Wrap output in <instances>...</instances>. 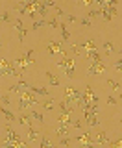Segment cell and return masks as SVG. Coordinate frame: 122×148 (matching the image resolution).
Masks as SVG:
<instances>
[{
	"label": "cell",
	"mask_w": 122,
	"mask_h": 148,
	"mask_svg": "<svg viewBox=\"0 0 122 148\" xmlns=\"http://www.w3.org/2000/svg\"><path fill=\"white\" fill-rule=\"evenodd\" d=\"M80 98H82V91H80V89H76V87H72V85L65 87V102H67V104L78 102Z\"/></svg>",
	"instance_id": "cell-1"
},
{
	"label": "cell",
	"mask_w": 122,
	"mask_h": 148,
	"mask_svg": "<svg viewBox=\"0 0 122 148\" xmlns=\"http://www.w3.org/2000/svg\"><path fill=\"white\" fill-rule=\"evenodd\" d=\"M74 67H76V59L74 58H65V65H63V71H65V74H67V78H70L72 80L76 74H74Z\"/></svg>",
	"instance_id": "cell-2"
},
{
	"label": "cell",
	"mask_w": 122,
	"mask_h": 148,
	"mask_svg": "<svg viewBox=\"0 0 122 148\" xmlns=\"http://www.w3.org/2000/svg\"><path fill=\"white\" fill-rule=\"evenodd\" d=\"M106 63H102V61H93L91 63V67H89V71H87V74L89 76H95V74H102L106 71Z\"/></svg>",
	"instance_id": "cell-3"
},
{
	"label": "cell",
	"mask_w": 122,
	"mask_h": 148,
	"mask_svg": "<svg viewBox=\"0 0 122 148\" xmlns=\"http://www.w3.org/2000/svg\"><path fill=\"white\" fill-rule=\"evenodd\" d=\"M76 145H82V146H93L95 145V139H91V133H82L80 137L74 139Z\"/></svg>",
	"instance_id": "cell-4"
},
{
	"label": "cell",
	"mask_w": 122,
	"mask_h": 148,
	"mask_svg": "<svg viewBox=\"0 0 122 148\" xmlns=\"http://www.w3.org/2000/svg\"><path fill=\"white\" fill-rule=\"evenodd\" d=\"M13 26H15V28H17V32H19V41H21V43H24L28 30L24 28V24H22V21H21V18H17V21L13 22Z\"/></svg>",
	"instance_id": "cell-5"
},
{
	"label": "cell",
	"mask_w": 122,
	"mask_h": 148,
	"mask_svg": "<svg viewBox=\"0 0 122 148\" xmlns=\"http://www.w3.org/2000/svg\"><path fill=\"white\" fill-rule=\"evenodd\" d=\"M6 133H8V137H6V141H4V146H8V148H9V146H11V143L19 139V133H17L11 126H8V128H6Z\"/></svg>",
	"instance_id": "cell-6"
},
{
	"label": "cell",
	"mask_w": 122,
	"mask_h": 148,
	"mask_svg": "<svg viewBox=\"0 0 122 148\" xmlns=\"http://www.w3.org/2000/svg\"><path fill=\"white\" fill-rule=\"evenodd\" d=\"M46 50H48V54L50 56H56V54H59L61 50V41H50L48 45H46Z\"/></svg>",
	"instance_id": "cell-7"
},
{
	"label": "cell",
	"mask_w": 122,
	"mask_h": 148,
	"mask_svg": "<svg viewBox=\"0 0 122 148\" xmlns=\"http://www.w3.org/2000/svg\"><path fill=\"white\" fill-rule=\"evenodd\" d=\"M0 115H2V117H6L8 122H15V120H17V117H15V115H13L11 111L6 108V106H0Z\"/></svg>",
	"instance_id": "cell-8"
},
{
	"label": "cell",
	"mask_w": 122,
	"mask_h": 148,
	"mask_svg": "<svg viewBox=\"0 0 122 148\" xmlns=\"http://www.w3.org/2000/svg\"><path fill=\"white\" fill-rule=\"evenodd\" d=\"M17 120H19V124H22V126H32V120H34V117H32V113H22Z\"/></svg>",
	"instance_id": "cell-9"
},
{
	"label": "cell",
	"mask_w": 122,
	"mask_h": 148,
	"mask_svg": "<svg viewBox=\"0 0 122 148\" xmlns=\"http://www.w3.org/2000/svg\"><path fill=\"white\" fill-rule=\"evenodd\" d=\"M34 95H39V96H50V92H48V89L46 87H34V85H30L28 87Z\"/></svg>",
	"instance_id": "cell-10"
},
{
	"label": "cell",
	"mask_w": 122,
	"mask_h": 148,
	"mask_svg": "<svg viewBox=\"0 0 122 148\" xmlns=\"http://www.w3.org/2000/svg\"><path fill=\"white\" fill-rule=\"evenodd\" d=\"M28 139H30V141H37V139H41V132L35 130V128H32V126H28Z\"/></svg>",
	"instance_id": "cell-11"
},
{
	"label": "cell",
	"mask_w": 122,
	"mask_h": 148,
	"mask_svg": "<svg viewBox=\"0 0 122 148\" xmlns=\"http://www.w3.org/2000/svg\"><path fill=\"white\" fill-rule=\"evenodd\" d=\"M107 143H109V137H107L106 132H100L95 139V145H107Z\"/></svg>",
	"instance_id": "cell-12"
},
{
	"label": "cell",
	"mask_w": 122,
	"mask_h": 148,
	"mask_svg": "<svg viewBox=\"0 0 122 148\" xmlns=\"http://www.w3.org/2000/svg\"><path fill=\"white\" fill-rule=\"evenodd\" d=\"M70 115L72 113H65V111H61V115H59V124H67V126H70L72 124V120H70Z\"/></svg>",
	"instance_id": "cell-13"
},
{
	"label": "cell",
	"mask_w": 122,
	"mask_h": 148,
	"mask_svg": "<svg viewBox=\"0 0 122 148\" xmlns=\"http://www.w3.org/2000/svg\"><path fill=\"white\" fill-rule=\"evenodd\" d=\"M8 67H9V61H8V59H0V76H8Z\"/></svg>",
	"instance_id": "cell-14"
},
{
	"label": "cell",
	"mask_w": 122,
	"mask_h": 148,
	"mask_svg": "<svg viewBox=\"0 0 122 148\" xmlns=\"http://www.w3.org/2000/svg\"><path fill=\"white\" fill-rule=\"evenodd\" d=\"M46 80H48V83L50 85H54V87H58L59 85V78L58 76H54L50 71H46Z\"/></svg>",
	"instance_id": "cell-15"
},
{
	"label": "cell",
	"mask_w": 122,
	"mask_h": 148,
	"mask_svg": "<svg viewBox=\"0 0 122 148\" xmlns=\"http://www.w3.org/2000/svg\"><path fill=\"white\" fill-rule=\"evenodd\" d=\"M30 106H32V102L28 100V98H24V96H21V98H19V109H21V111L28 109Z\"/></svg>",
	"instance_id": "cell-16"
},
{
	"label": "cell",
	"mask_w": 122,
	"mask_h": 148,
	"mask_svg": "<svg viewBox=\"0 0 122 148\" xmlns=\"http://www.w3.org/2000/svg\"><path fill=\"white\" fill-rule=\"evenodd\" d=\"M85 58L87 59H93V61H102L100 54H98L96 50H89V52H85Z\"/></svg>",
	"instance_id": "cell-17"
},
{
	"label": "cell",
	"mask_w": 122,
	"mask_h": 148,
	"mask_svg": "<svg viewBox=\"0 0 122 148\" xmlns=\"http://www.w3.org/2000/svg\"><path fill=\"white\" fill-rule=\"evenodd\" d=\"M82 50H85V52H89V50H96V45H95V41H93V39H87L85 43L82 45Z\"/></svg>",
	"instance_id": "cell-18"
},
{
	"label": "cell",
	"mask_w": 122,
	"mask_h": 148,
	"mask_svg": "<svg viewBox=\"0 0 122 148\" xmlns=\"http://www.w3.org/2000/svg\"><path fill=\"white\" fill-rule=\"evenodd\" d=\"M56 133H58V137L69 135V128H67V124H59V126L56 128Z\"/></svg>",
	"instance_id": "cell-19"
},
{
	"label": "cell",
	"mask_w": 122,
	"mask_h": 148,
	"mask_svg": "<svg viewBox=\"0 0 122 148\" xmlns=\"http://www.w3.org/2000/svg\"><path fill=\"white\" fill-rule=\"evenodd\" d=\"M59 32H61V39H63V41H69L70 39V32L67 30V26H65L63 22H61V26H59Z\"/></svg>",
	"instance_id": "cell-20"
},
{
	"label": "cell",
	"mask_w": 122,
	"mask_h": 148,
	"mask_svg": "<svg viewBox=\"0 0 122 148\" xmlns=\"http://www.w3.org/2000/svg\"><path fill=\"white\" fill-rule=\"evenodd\" d=\"M104 52H106V56H111L115 52V46H113L111 41H106V43H104Z\"/></svg>",
	"instance_id": "cell-21"
},
{
	"label": "cell",
	"mask_w": 122,
	"mask_h": 148,
	"mask_svg": "<svg viewBox=\"0 0 122 148\" xmlns=\"http://www.w3.org/2000/svg\"><path fill=\"white\" fill-rule=\"evenodd\" d=\"M74 143V139H70L69 135H63V137H59V145L61 146H70Z\"/></svg>",
	"instance_id": "cell-22"
},
{
	"label": "cell",
	"mask_w": 122,
	"mask_h": 148,
	"mask_svg": "<svg viewBox=\"0 0 122 148\" xmlns=\"http://www.w3.org/2000/svg\"><path fill=\"white\" fill-rule=\"evenodd\" d=\"M50 145H52V143H50V139L46 137V135H41V139H39V146H41V148H48Z\"/></svg>",
	"instance_id": "cell-23"
},
{
	"label": "cell",
	"mask_w": 122,
	"mask_h": 148,
	"mask_svg": "<svg viewBox=\"0 0 122 148\" xmlns=\"http://www.w3.org/2000/svg\"><path fill=\"white\" fill-rule=\"evenodd\" d=\"M46 24V18H41V21H34V24H32V30H39L41 26Z\"/></svg>",
	"instance_id": "cell-24"
},
{
	"label": "cell",
	"mask_w": 122,
	"mask_h": 148,
	"mask_svg": "<svg viewBox=\"0 0 122 148\" xmlns=\"http://www.w3.org/2000/svg\"><path fill=\"white\" fill-rule=\"evenodd\" d=\"M107 85H109V87H113L115 91H120V83L117 82V80H113V78H109V80H107Z\"/></svg>",
	"instance_id": "cell-25"
},
{
	"label": "cell",
	"mask_w": 122,
	"mask_h": 148,
	"mask_svg": "<svg viewBox=\"0 0 122 148\" xmlns=\"http://www.w3.org/2000/svg\"><path fill=\"white\" fill-rule=\"evenodd\" d=\"M48 26L56 28V30H59V22H58V15H54L52 18H48Z\"/></svg>",
	"instance_id": "cell-26"
},
{
	"label": "cell",
	"mask_w": 122,
	"mask_h": 148,
	"mask_svg": "<svg viewBox=\"0 0 122 148\" xmlns=\"http://www.w3.org/2000/svg\"><path fill=\"white\" fill-rule=\"evenodd\" d=\"M32 117H34V119L37 120V122H41V124H43V122H45V119H43V115H41V113H39V111H35V109H32Z\"/></svg>",
	"instance_id": "cell-27"
},
{
	"label": "cell",
	"mask_w": 122,
	"mask_h": 148,
	"mask_svg": "<svg viewBox=\"0 0 122 148\" xmlns=\"http://www.w3.org/2000/svg\"><path fill=\"white\" fill-rule=\"evenodd\" d=\"M41 106H43V108H45L46 111H52V109H54V102L50 100V98L46 100V102H43V104H41Z\"/></svg>",
	"instance_id": "cell-28"
},
{
	"label": "cell",
	"mask_w": 122,
	"mask_h": 148,
	"mask_svg": "<svg viewBox=\"0 0 122 148\" xmlns=\"http://www.w3.org/2000/svg\"><path fill=\"white\" fill-rule=\"evenodd\" d=\"M70 50H72V54H82V45H76V43H74V45H70Z\"/></svg>",
	"instance_id": "cell-29"
},
{
	"label": "cell",
	"mask_w": 122,
	"mask_h": 148,
	"mask_svg": "<svg viewBox=\"0 0 122 148\" xmlns=\"http://www.w3.org/2000/svg\"><path fill=\"white\" fill-rule=\"evenodd\" d=\"M9 92H15V95H21V92H22V89L17 85V83H13V85H9Z\"/></svg>",
	"instance_id": "cell-30"
},
{
	"label": "cell",
	"mask_w": 122,
	"mask_h": 148,
	"mask_svg": "<svg viewBox=\"0 0 122 148\" xmlns=\"http://www.w3.org/2000/svg\"><path fill=\"white\" fill-rule=\"evenodd\" d=\"M76 2H78V6H89V8H91L95 0H76Z\"/></svg>",
	"instance_id": "cell-31"
},
{
	"label": "cell",
	"mask_w": 122,
	"mask_h": 148,
	"mask_svg": "<svg viewBox=\"0 0 122 148\" xmlns=\"http://www.w3.org/2000/svg\"><path fill=\"white\" fill-rule=\"evenodd\" d=\"M17 85H19V87H21V89H28V87H30V85H28V82H24V80H22V76H21V78H19V82H17Z\"/></svg>",
	"instance_id": "cell-32"
},
{
	"label": "cell",
	"mask_w": 122,
	"mask_h": 148,
	"mask_svg": "<svg viewBox=\"0 0 122 148\" xmlns=\"http://www.w3.org/2000/svg\"><path fill=\"white\" fill-rule=\"evenodd\" d=\"M91 22H93V18H89L87 15L82 18V24H83V26H91Z\"/></svg>",
	"instance_id": "cell-33"
},
{
	"label": "cell",
	"mask_w": 122,
	"mask_h": 148,
	"mask_svg": "<svg viewBox=\"0 0 122 148\" xmlns=\"http://www.w3.org/2000/svg\"><path fill=\"white\" fill-rule=\"evenodd\" d=\"M0 102H2V106H8L9 104V96L8 95H2V96H0Z\"/></svg>",
	"instance_id": "cell-34"
},
{
	"label": "cell",
	"mask_w": 122,
	"mask_h": 148,
	"mask_svg": "<svg viewBox=\"0 0 122 148\" xmlns=\"http://www.w3.org/2000/svg\"><path fill=\"white\" fill-rule=\"evenodd\" d=\"M0 18H2L4 22H9V21H11V18H9V13H8V11H4L2 15H0Z\"/></svg>",
	"instance_id": "cell-35"
},
{
	"label": "cell",
	"mask_w": 122,
	"mask_h": 148,
	"mask_svg": "<svg viewBox=\"0 0 122 148\" xmlns=\"http://www.w3.org/2000/svg\"><path fill=\"white\" fill-rule=\"evenodd\" d=\"M111 146H113V148H122V139H117V141H113V143H111Z\"/></svg>",
	"instance_id": "cell-36"
},
{
	"label": "cell",
	"mask_w": 122,
	"mask_h": 148,
	"mask_svg": "<svg viewBox=\"0 0 122 148\" xmlns=\"http://www.w3.org/2000/svg\"><path fill=\"white\" fill-rule=\"evenodd\" d=\"M70 126H72V128H82V120H72V124H70Z\"/></svg>",
	"instance_id": "cell-37"
},
{
	"label": "cell",
	"mask_w": 122,
	"mask_h": 148,
	"mask_svg": "<svg viewBox=\"0 0 122 148\" xmlns=\"http://www.w3.org/2000/svg\"><path fill=\"white\" fill-rule=\"evenodd\" d=\"M43 2L46 4V6H50V8H58L56 6V0H43Z\"/></svg>",
	"instance_id": "cell-38"
},
{
	"label": "cell",
	"mask_w": 122,
	"mask_h": 148,
	"mask_svg": "<svg viewBox=\"0 0 122 148\" xmlns=\"http://www.w3.org/2000/svg\"><path fill=\"white\" fill-rule=\"evenodd\" d=\"M106 6H119V0H106Z\"/></svg>",
	"instance_id": "cell-39"
},
{
	"label": "cell",
	"mask_w": 122,
	"mask_h": 148,
	"mask_svg": "<svg viewBox=\"0 0 122 148\" xmlns=\"http://www.w3.org/2000/svg\"><path fill=\"white\" fill-rule=\"evenodd\" d=\"M107 104H109V106H115V104H117V100L113 98V96H107Z\"/></svg>",
	"instance_id": "cell-40"
},
{
	"label": "cell",
	"mask_w": 122,
	"mask_h": 148,
	"mask_svg": "<svg viewBox=\"0 0 122 148\" xmlns=\"http://www.w3.org/2000/svg\"><path fill=\"white\" fill-rule=\"evenodd\" d=\"M95 2H96L100 8H104V6H106V0H95Z\"/></svg>",
	"instance_id": "cell-41"
},
{
	"label": "cell",
	"mask_w": 122,
	"mask_h": 148,
	"mask_svg": "<svg viewBox=\"0 0 122 148\" xmlns=\"http://www.w3.org/2000/svg\"><path fill=\"white\" fill-rule=\"evenodd\" d=\"M119 67H122V59H117L115 61V69H119Z\"/></svg>",
	"instance_id": "cell-42"
},
{
	"label": "cell",
	"mask_w": 122,
	"mask_h": 148,
	"mask_svg": "<svg viewBox=\"0 0 122 148\" xmlns=\"http://www.w3.org/2000/svg\"><path fill=\"white\" fill-rule=\"evenodd\" d=\"M69 22H76V17H74V15H69Z\"/></svg>",
	"instance_id": "cell-43"
},
{
	"label": "cell",
	"mask_w": 122,
	"mask_h": 148,
	"mask_svg": "<svg viewBox=\"0 0 122 148\" xmlns=\"http://www.w3.org/2000/svg\"><path fill=\"white\" fill-rule=\"evenodd\" d=\"M119 54H122V48H120V50H119Z\"/></svg>",
	"instance_id": "cell-44"
},
{
	"label": "cell",
	"mask_w": 122,
	"mask_h": 148,
	"mask_svg": "<svg viewBox=\"0 0 122 148\" xmlns=\"http://www.w3.org/2000/svg\"><path fill=\"white\" fill-rule=\"evenodd\" d=\"M120 124H122V115H120Z\"/></svg>",
	"instance_id": "cell-45"
},
{
	"label": "cell",
	"mask_w": 122,
	"mask_h": 148,
	"mask_svg": "<svg viewBox=\"0 0 122 148\" xmlns=\"http://www.w3.org/2000/svg\"><path fill=\"white\" fill-rule=\"evenodd\" d=\"M120 100H122V95H120Z\"/></svg>",
	"instance_id": "cell-46"
}]
</instances>
